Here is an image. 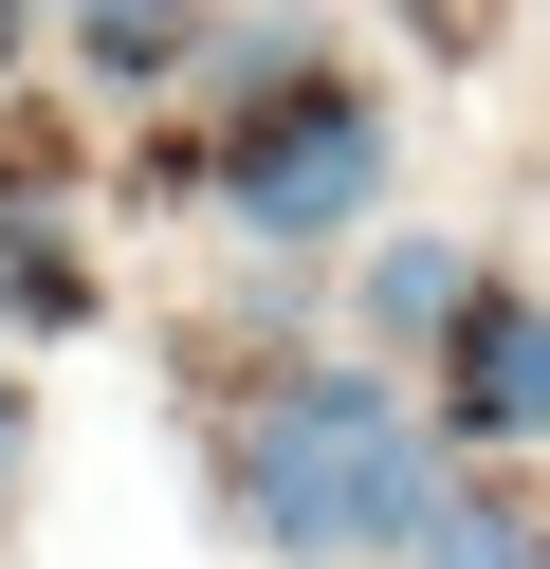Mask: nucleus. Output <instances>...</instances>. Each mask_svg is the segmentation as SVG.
Returning <instances> with one entry per match:
<instances>
[{
  "label": "nucleus",
  "instance_id": "nucleus-4",
  "mask_svg": "<svg viewBox=\"0 0 550 569\" xmlns=\"http://www.w3.org/2000/svg\"><path fill=\"white\" fill-rule=\"evenodd\" d=\"M477 312V258L440 221H403V239H367V349H440Z\"/></svg>",
  "mask_w": 550,
  "mask_h": 569
},
{
  "label": "nucleus",
  "instance_id": "nucleus-6",
  "mask_svg": "<svg viewBox=\"0 0 550 569\" xmlns=\"http://www.w3.org/2000/svg\"><path fill=\"white\" fill-rule=\"evenodd\" d=\"M73 38L110 56V92H147V74L183 56V0H73Z\"/></svg>",
  "mask_w": 550,
  "mask_h": 569
},
{
  "label": "nucleus",
  "instance_id": "nucleus-5",
  "mask_svg": "<svg viewBox=\"0 0 550 569\" xmlns=\"http://www.w3.org/2000/svg\"><path fill=\"white\" fill-rule=\"evenodd\" d=\"M403 569H550V532L513 515V496H440V515H422V551H403Z\"/></svg>",
  "mask_w": 550,
  "mask_h": 569
},
{
  "label": "nucleus",
  "instance_id": "nucleus-1",
  "mask_svg": "<svg viewBox=\"0 0 550 569\" xmlns=\"http://www.w3.org/2000/svg\"><path fill=\"white\" fill-rule=\"evenodd\" d=\"M220 496L276 569H367V551H422V515L459 478H440V422L386 368H276L220 422Z\"/></svg>",
  "mask_w": 550,
  "mask_h": 569
},
{
  "label": "nucleus",
  "instance_id": "nucleus-3",
  "mask_svg": "<svg viewBox=\"0 0 550 569\" xmlns=\"http://www.w3.org/2000/svg\"><path fill=\"white\" fill-rule=\"evenodd\" d=\"M440 422L459 441H550V295L477 276V312L440 331Z\"/></svg>",
  "mask_w": 550,
  "mask_h": 569
},
{
  "label": "nucleus",
  "instance_id": "nucleus-2",
  "mask_svg": "<svg viewBox=\"0 0 550 569\" xmlns=\"http://www.w3.org/2000/svg\"><path fill=\"white\" fill-rule=\"evenodd\" d=\"M367 202H386V92L293 74L276 111H239V129H220V221H239V239H276V258L349 239Z\"/></svg>",
  "mask_w": 550,
  "mask_h": 569
}]
</instances>
